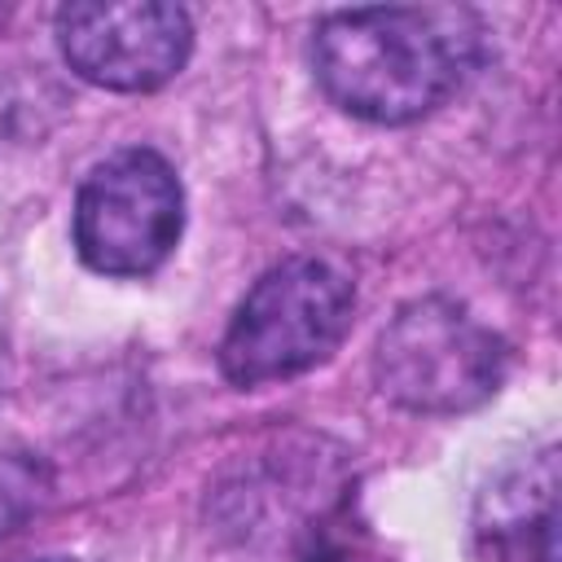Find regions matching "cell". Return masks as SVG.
<instances>
[{
    "instance_id": "52a82bcc",
    "label": "cell",
    "mask_w": 562,
    "mask_h": 562,
    "mask_svg": "<svg viewBox=\"0 0 562 562\" xmlns=\"http://www.w3.org/2000/svg\"><path fill=\"white\" fill-rule=\"evenodd\" d=\"M22 562H75V558H22Z\"/></svg>"
},
{
    "instance_id": "7a4b0ae2",
    "label": "cell",
    "mask_w": 562,
    "mask_h": 562,
    "mask_svg": "<svg viewBox=\"0 0 562 562\" xmlns=\"http://www.w3.org/2000/svg\"><path fill=\"white\" fill-rule=\"evenodd\" d=\"M356 316V285L316 255L272 263L233 307L220 338V373L250 391L329 360Z\"/></svg>"
},
{
    "instance_id": "8992f818",
    "label": "cell",
    "mask_w": 562,
    "mask_h": 562,
    "mask_svg": "<svg viewBox=\"0 0 562 562\" xmlns=\"http://www.w3.org/2000/svg\"><path fill=\"white\" fill-rule=\"evenodd\" d=\"M44 496V474L26 457H0V536H9Z\"/></svg>"
},
{
    "instance_id": "277c9868",
    "label": "cell",
    "mask_w": 562,
    "mask_h": 562,
    "mask_svg": "<svg viewBox=\"0 0 562 562\" xmlns=\"http://www.w3.org/2000/svg\"><path fill=\"white\" fill-rule=\"evenodd\" d=\"M184 233L176 167L145 145L101 158L75 193V250L101 277L158 272Z\"/></svg>"
},
{
    "instance_id": "5b68a950",
    "label": "cell",
    "mask_w": 562,
    "mask_h": 562,
    "mask_svg": "<svg viewBox=\"0 0 562 562\" xmlns=\"http://www.w3.org/2000/svg\"><path fill=\"white\" fill-rule=\"evenodd\" d=\"M57 48L97 88L154 92L184 70L193 22L162 0H75L57 9Z\"/></svg>"
},
{
    "instance_id": "6da1fadb",
    "label": "cell",
    "mask_w": 562,
    "mask_h": 562,
    "mask_svg": "<svg viewBox=\"0 0 562 562\" xmlns=\"http://www.w3.org/2000/svg\"><path fill=\"white\" fill-rule=\"evenodd\" d=\"M483 22L461 4L334 9L312 31L321 92L364 123H413L439 110L474 75Z\"/></svg>"
},
{
    "instance_id": "3957f363",
    "label": "cell",
    "mask_w": 562,
    "mask_h": 562,
    "mask_svg": "<svg viewBox=\"0 0 562 562\" xmlns=\"http://www.w3.org/2000/svg\"><path fill=\"white\" fill-rule=\"evenodd\" d=\"M509 351L496 329H487L470 307L426 294L404 303L373 347L378 391L426 417L470 413L496 395Z\"/></svg>"
}]
</instances>
